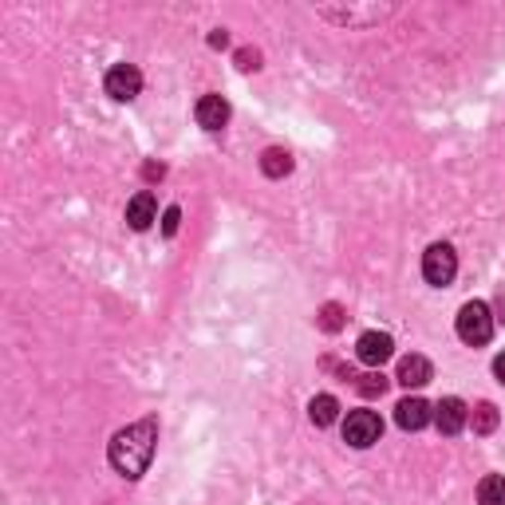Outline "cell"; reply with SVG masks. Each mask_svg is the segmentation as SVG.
Segmentation results:
<instances>
[{
	"label": "cell",
	"mask_w": 505,
	"mask_h": 505,
	"mask_svg": "<svg viewBox=\"0 0 505 505\" xmlns=\"http://www.w3.org/2000/svg\"><path fill=\"white\" fill-rule=\"evenodd\" d=\"M143 91V72H138L135 64H115L111 72H107V95L118 99V103H126V99H135Z\"/></svg>",
	"instance_id": "5"
},
{
	"label": "cell",
	"mask_w": 505,
	"mask_h": 505,
	"mask_svg": "<svg viewBox=\"0 0 505 505\" xmlns=\"http://www.w3.org/2000/svg\"><path fill=\"white\" fill-rule=\"evenodd\" d=\"M493 375H498V379L505 383V352L498 355V360H493Z\"/></svg>",
	"instance_id": "20"
},
{
	"label": "cell",
	"mask_w": 505,
	"mask_h": 505,
	"mask_svg": "<svg viewBox=\"0 0 505 505\" xmlns=\"http://www.w3.org/2000/svg\"><path fill=\"white\" fill-rule=\"evenodd\" d=\"M261 170L269 174V178H284V174L292 170V154L281 151V146H269V151L261 154Z\"/></svg>",
	"instance_id": "13"
},
{
	"label": "cell",
	"mask_w": 505,
	"mask_h": 505,
	"mask_svg": "<svg viewBox=\"0 0 505 505\" xmlns=\"http://www.w3.org/2000/svg\"><path fill=\"white\" fill-rule=\"evenodd\" d=\"M154 442H158V422L143 419V422H135V427L115 434L111 447H107V458H111V466L123 474V478H143L151 458H154Z\"/></svg>",
	"instance_id": "1"
},
{
	"label": "cell",
	"mask_w": 505,
	"mask_h": 505,
	"mask_svg": "<svg viewBox=\"0 0 505 505\" xmlns=\"http://www.w3.org/2000/svg\"><path fill=\"white\" fill-rule=\"evenodd\" d=\"M478 501L482 505H505V474H486L478 482Z\"/></svg>",
	"instance_id": "14"
},
{
	"label": "cell",
	"mask_w": 505,
	"mask_h": 505,
	"mask_svg": "<svg viewBox=\"0 0 505 505\" xmlns=\"http://www.w3.org/2000/svg\"><path fill=\"white\" fill-rule=\"evenodd\" d=\"M210 44H213V48H225V44H230V36H225V32H213Z\"/></svg>",
	"instance_id": "21"
},
{
	"label": "cell",
	"mask_w": 505,
	"mask_h": 505,
	"mask_svg": "<svg viewBox=\"0 0 505 505\" xmlns=\"http://www.w3.org/2000/svg\"><path fill=\"white\" fill-rule=\"evenodd\" d=\"M355 391L363 395V399H375V395H383L387 391V379H383V375H360V379H355Z\"/></svg>",
	"instance_id": "16"
},
{
	"label": "cell",
	"mask_w": 505,
	"mask_h": 505,
	"mask_svg": "<svg viewBox=\"0 0 505 505\" xmlns=\"http://www.w3.org/2000/svg\"><path fill=\"white\" fill-rule=\"evenodd\" d=\"M490 335H493V316H490L486 304H482V300L462 304V312H458V340L470 344V348H482V344H490Z\"/></svg>",
	"instance_id": "2"
},
{
	"label": "cell",
	"mask_w": 505,
	"mask_h": 505,
	"mask_svg": "<svg viewBox=\"0 0 505 505\" xmlns=\"http://www.w3.org/2000/svg\"><path fill=\"white\" fill-rule=\"evenodd\" d=\"M355 355H360L368 368H383V363L395 355V340L387 332H363L360 344H355Z\"/></svg>",
	"instance_id": "6"
},
{
	"label": "cell",
	"mask_w": 505,
	"mask_h": 505,
	"mask_svg": "<svg viewBox=\"0 0 505 505\" xmlns=\"http://www.w3.org/2000/svg\"><path fill=\"white\" fill-rule=\"evenodd\" d=\"M395 379L403 387H422V383H431V360L427 355H407V360H399V375Z\"/></svg>",
	"instance_id": "11"
},
{
	"label": "cell",
	"mask_w": 505,
	"mask_h": 505,
	"mask_svg": "<svg viewBox=\"0 0 505 505\" xmlns=\"http://www.w3.org/2000/svg\"><path fill=\"white\" fill-rule=\"evenodd\" d=\"M194 115H197V126H202V131H222V126L230 123V103H225L222 95H202Z\"/></svg>",
	"instance_id": "8"
},
{
	"label": "cell",
	"mask_w": 505,
	"mask_h": 505,
	"mask_svg": "<svg viewBox=\"0 0 505 505\" xmlns=\"http://www.w3.org/2000/svg\"><path fill=\"white\" fill-rule=\"evenodd\" d=\"M431 419H434V407H431L427 399H419V395L399 399V407H395V422H399L403 431H422Z\"/></svg>",
	"instance_id": "7"
},
{
	"label": "cell",
	"mask_w": 505,
	"mask_h": 505,
	"mask_svg": "<svg viewBox=\"0 0 505 505\" xmlns=\"http://www.w3.org/2000/svg\"><path fill=\"white\" fill-rule=\"evenodd\" d=\"M454 273H458V253L450 249L447 241H439V245H431L427 253H422V276H427V284H450L454 281Z\"/></svg>",
	"instance_id": "3"
},
{
	"label": "cell",
	"mask_w": 505,
	"mask_h": 505,
	"mask_svg": "<svg viewBox=\"0 0 505 505\" xmlns=\"http://www.w3.org/2000/svg\"><path fill=\"white\" fill-rule=\"evenodd\" d=\"M316 320H320L324 332H340V328H344V309H340V304H324Z\"/></svg>",
	"instance_id": "17"
},
{
	"label": "cell",
	"mask_w": 505,
	"mask_h": 505,
	"mask_svg": "<svg viewBox=\"0 0 505 505\" xmlns=\"http://www.w3.org/2000/svg\"><path fill=\"white\" fill-rule=\"evenodd\" d=\"M178 222H182V210H178V205H170V210L162 213V233L174 237V233H178Z\"/></svg>",
	"instance_id": "19"
},
{
	"label": "cell",
	"mask_w": 505,
	"mask_h": 505,
	"mask_svg": "<svg viewBox=\"0 0 505 505\" xmlns=\"http://www.w3.org/2000/svg\"><path fill=\"white\" fill-rule=\"evenodd\" d=\"M434 422H439V431H442V434H458V431L470 422L466 403L454 399V395H447V399H442L439 407H434Z\"/></svg>",
	"instance_id": "9"
},
{
	"label": "cell",
	"mask_w": 505,
	"mask_h": 505,
	"mask_svg": "<svg viewBox=\"0 0 505 505\" xmlns=\"http://www.w3.org/2000/svg\"><path fill=\"white\" fill-rule=\"evenodd\" d=\"M237 67H241V72H253V67H261V56H257L253 48H241V52H237Z\"/></svg>",
	"instance_id": "18"
},
{
	"label": "cell",
	"mask_w": 505,
	"mask_h": 505,
	"mask_svg": "<svg viewBox=\"0 0 505 505\" xmlns=\"http://www.w3.org/2000/svg\"><path fill=\"white\" fill-rule=\"evenodd\" d=\"M379 434H383V422L375 411H352L344 419V442L355 450H368L371 442H379Z\"/></svg>",
	"instance_id": "4"
},
{
	"label": "cell",
	"mask_w": 505,
	"mask_h": 505,
	"mask_svg": "<svg viewBox=\"0 0 505 505\" xmlns=\"http://www.w3.org/2000/svg\"><path fill=\"white\" fill-rule=\"evenodd\" d=\"M470 422H474V434H490L493 427H498V407H493V403H478L470 414Z\"/></svg>",
	"instance_id": "15"
},
{
	"label": "cell",
	"mask_w": 505,
	"mask_h": 505,
	"mask_svg": "<svg viewBox=\"0 0 505 505\" xmlns=\"http://www.w3.org/2000/svg\"><path fill=\"white\" fill-rule=\"evenodd\" d=\"M309 419L316 427H332L335 419H340V403H335V395H316L309 403Z\"/></svg>",
	"instance_id": "12"
},
{
	"label": "cell",
	"mask_w": 505,
	"mask_h": 505,
	"mask_svg": "<svg viewBox=\"0 0 505 505\" xmlns=\"http://www.w3.org/2000/svg\"><path fill=\"white\" fill-rule=\"evenodd\" d=\"M158 217V205H154V194H135L131 202H126V225H131V230H151V222Z\"/></svg>",
	"instance_id": "10"
}]
</instances>
